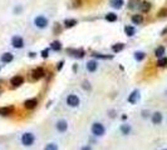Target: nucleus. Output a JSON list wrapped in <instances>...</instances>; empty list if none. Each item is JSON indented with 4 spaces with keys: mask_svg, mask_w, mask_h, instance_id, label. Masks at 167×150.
I'll list each match as a JSON object with an SVG mask.
<instances>
[{
    "mask_svg": "<svg viewBox=\"0 0 167 150\" xmlns=\"http://www.w3.org/2000/svg\"><path fill=\"white\" fill-rule=\"evenodd\" d=\"M20 143L23 146H32L33 144L35 143V135L32 133V131H25L20 136Z\"/></svg>",
    "mask_w": 167,
    "mask_h": 150,
    "instance_id": "1",
    "label": "nucleus"
},
{
    "mask_svg": "<svg viewBox=\"0 0 167 150\" xmlns=\"http://www.w3.org/2000/svg\"><path fill=\"white\" fill-rule=\"evenodd\" d=\"M91 133L93 136L95 138H100V136H103L106 134V128H104V125L102 123H98V121H95L92 124V127H91Z\"/></svg>",
    "mask_w": 167,
    "mask_h": 150,
    "instance_id": "2",
    "label": "nucleus"
},
{
    "mask_svg": "<svg viewBox=\"0 0 167 150\" xmlns=\"http://www.w3.org/2000/svg\"><path fill=\"white\" fill-rule=\"evenodd\" d=\"M34 25L37 29H40V30H43L45 29L48 25H49V20H48V18L44 16V15H37L34 18Z\"/></svg>",
    "mask_w": 167,
    "mask_h": 150,
    "instance_id": "3",
    "label": "nucleus"
},
{
    "mask_svg": "<svg viewBox=\"0 0 167 150\" xmlns=\"http://www.w3.org/2000/svg\"><path fill=\"white\" fill-rule=\"evenodd\" d=\"M10 44L14 49H23L25 46V41H24L23 37H20V35H13L10 39Z\"/></svg>",
    "mask_w": 167,
    "mask_h": 150,
    "instance_id": "4",
    "label": "nucleus"
},
{
    "mask_svg": "<svg viewBox=\"0 0 167 150\" xmlns=\"http://www.w3.org/2000/svg\"><path fill=\"white\" fill-rule=\"evenodd\" d=\"M65 103H67V105L70 106V108H77L81 104V99L78 98L77 94H69L67 97V99H65Z\"/></svg>",
    "mask_w": 167,
    "mask_h": 150,
    "instance_id": "5",
    "label": "nucleus"
},
{
    "mask_svg": "<svg viewBox=\"0 0 167 150\" xmlns=\"http://www.w3.org/2000/svg\"><path fill=\"white\" fill-rule=\"evenodd\" d=\"M68 128H69V124L65 119H58L55 121V130L58 131V133L63 134L68 130Z\"/></svg>",
    "mask_w": 167,
    "mask_h": 150,
    "instance_id": "6",
    "label": "nucleus"
},
{
    "mask_svg": "<svg viewBox=\"0 0 167 150\" xmlns=\"http://www.w3.org/2000/svg\"><path fill=\"white\" fill-rule=\"evenodd\" d=\"M45 75V71L43 68H35L33 71H32V78L33 80H39L41 78H44Z\"/></svg>",
    "mask_w": 167,
    "mask_h": 150,
    "instance_id": "7",
    "label": "nucleus"
},
{
    "mask_svg": "<svg viewBox=\"0 0 167 150\" xmlns=\"http://www.w3.org/2000/svg\"><path fill=\"white\" fill-rule=\"evenodd\" d=\"M98 61L97 60H89V61H87L86 64V69L87 71H89V73H94V71H97L98 69Z\"/></svg>",
    "mask_w": 167,
    "mask_h": 150,
    "instance_id": "8",
    "label": "nucleus"
},
{
    "mask_svg": "<svg viewBox=\"0 0 167 150\" xmlns=\"http://www.w3.org/2000/svg\"><path fill=\"white\" fill-rule=\"evenodd\" d=\"M23 83H24V78H23L21 75H15V76L11 78V80H10L11 86H14V88L20 86Z\"/></svg>",
    "mask_w": 167,
    "mask_h": 150,
    "instance_id": "9",
    "label": "nucleus"
},
{
    "mask_svg": "<svg viewBox=\"0 0 167 150\" xmlns=\"http://www.w3.org/2000/svg\"><path fill=\"white\" fill-rule=\"evenodd\" d=\"M13 59H14V55L11 53H4L1 56H0V61H1L3 64H9L13 61Z\"/></svg>",
    "mask_w": 167,
    "mask_h": 150,
    "instance_id": "10",
    "label": "nucleus"
},
{
    "mask_svg": "<svg viewBox=\"0 0 167 150\" xmlns=\"http://www.w3.org/2000/svg\"><path fill=\"white\" fill-rule=\"evenodd\" d=\"M151 120H152V123L154 125H158L162 123V114H161L160 111H156V113H153L152 114V116H151Z\"/></svg>",
    "mask_w": 167,
    "mask_h": 150,
    "instance_id": "11",
    "label": "nucleus"
},
{
    "mask_svg": "<svg viewBox=\"0 0 167 150\" xmlns=\"http://www.w3.org/2000/svg\"><path fill=\"white\" fill-rule=\"evenodd\" d=\"M138 98H140V91H138V90H133V91L129 94L128 101H129L131 104H136L137 100H138Z\"/></svg>",
    "mask_w": 167,
    "mask_h": 150,
    "instance_id": "12",
    "label": "nucleus"
},
{
    "mask_svg": "<svg viewBox=\"0 0 167 150\" xmlns=\"http://www.w3.org/2000/svg\"><path fill=\"white\" fill-rule=\"evenodd\" d=\"M37 105H38L37 99H28L25 103H24V108H25V109H34Z\"/></svg>",
    "mask_w": 167,
    "mask_h": 150,
    "instance_id": "13",
    "label": "nucleus"
},
{
    "mask_svg": "<svg viewBox=\"0 0 167 150\" xmlns=\"http://www.w3.org/2000/svg\"><path fill=\"white\" fill-rule=\"evenodd\" d=\"M14 111V106H4L0 108V115L1 116H8Z\"/></svg>",
    "mask_w": 167,
    "mask_h": 150,
    "instance_id": "14",
    "label": "nucleus"
},
{
    "mask_svg": "<svg viewBox=\"0 0 167 150\" xmlns=\"http://www.w3.org/2000/svg\"><path fill=\"white\" fill-rule=\"evenodd\" d=\"M109 5L115 9H121L124 5V0H109Z\"/></svg>",
    "mask_w": 167,
    "mask_h": 150,
    "instance_id": "15",
    "label": "nucleus"
},
{
    "mask_svg": "<svg viewBox=\"0 0 167 150\" xmlns=\"http://www.w3.org/2000/svg\"><path fill=\"white\" fill-rule=\"evenodd\" d=\"M119 130H121L122 135H129L131 131H132V128H131V125H128V124H123V125H121Z\"/></svg>",
    "mask_w": 167,
    "mask_h": 150,
    "instance_id": "16",
    "label": "nucleus"
},
{
    "mask_svg": "<svg viewBox=\"0 0 167 150\" xmlns=\"http://www.w3.org/2000/svg\"><path fill=\"white\" fill-rule=\"evenodd\" d=\"M140 10L142 11V13H147V11H150L151 9V3H148V1H142L140 4Z\"/></svg>",
    "mask_w": 167,
    "mask_h": 150,
    "instance_id": "17",
    "label": "nucleus"
},
{
    "mask_svg": "<svg viewBox=\"0 0 167 150\" xmlns=\"http://www.w3.org/2000/svg\"><path fill=\"white\" fill-rule=\"evenodd\" d=\"M68 53H70V54H73V56H75V58H83L84 56V51H83L82 49L81 50H74V49H68Z\"/></svg>",
    "mask_w": 167,
    "mask_h": 150,
    "instance_id": "18",
    "label": "nucleus"
},
{
    "mask_svg": "<svg viewBox=\"0 0 167 150\" xmlns=\"http://www.w3.org/2000/svg\"><path fill=\"white\" fill-rule=\"evenodd\" d=\"M132 23L134 24V25H140V24H142V21H143V15H140V14H136V15H133L132 16Z\"/></svg>",
    "mask_w": 167,
    "mask_h": 150,
    "instance_id": "19",
    "label": "nucleus"
},
{
    "mask_svg": "<svg viewBox=\"0 0 167 150\" xmlns=\"http://www.w3.org/2000/svg\"><path fill=\"white\" fill-rule=\"evenodd\" d=\"M124 33H126L127 37H133V35L136 34V29L132 25H127L126 28H124Z\"/></svg>",
    "mask_w": 167,
    "mask_h": 150,
    "instance_id": "20",
    "label": "nucleus"
},
{
    "mask_svg": "<svg viewBox=\"0 0 167 150\" xmlns=\"http://www.w3.org/2000/svg\"><path fill=\"white\" fill-rule=\"evenodd\" d=\"M50 49L53 51H59V50L62 49V43H61V41H58V40L53 41V43L50 44Z\"/></svg>",
    "mask_w": 167,
    "mask_h": 150,
    "instance_id": "21",
    "label": "nucleus"
},
{
    "mask_svg": "<svg viewBox=\"0 0 167 150\" xmlns=\"http://www.w3.org/2000/svg\"><path fill=\"white\" fill-rule=\"evenodd\" d=\"M145 58H146V53L145 51H136L134 53V59L137 60V61H142Z\"/></svg>",
    "mask_w": 167,
    "mask_h": 150,
    "instance_id": "22",
    "label": "nucleus"
},
{
    "mask_svg": "<svg viewBox=\"0 0 167 150\" xmlns=\"http://www.w3.org/2000/svg\"><path fill=\"white\" fill-rule=\"evenodd\" d=\"M154 55L157 58H162L165 55V46H158L156 50H154Z\"/></svg>",
    "mask_w": 167,
    "mask_h": 150,
    "instance_id": "23",
    "label": "nucleus"
},
{
    "mask_svg": "<svg viewBox=\"0 0 167 150\" xmlns=\"http://www.w3.org/2000/svg\"><path fill=\"white\" fill-rule=\"evenodd\" d=\"M106 20L109 23H115V21H117V15L115 13H108L106 15Z\"/></svg>",
    "mask_w": 167,
    "mask_h": 150,
    "instance_id": "24",
    "label": "nucleus"
},
{
    "mask_svg": "<svg viewBox=\"0 0 167 150\" xmlns=\"http://www.w3.org/2000/svg\"><path fill=\"white\" fill-rule=\"evenodd\" d=\"M74 25H77V20L75 19H67L64 21V26L65 28H73Z\"/></svg>",
    "mask_w": 167,
    "mask_h": 150,
    "instance_id": "25",
    "label": "nucleus"
},
{
    "mask_svg": "<svg viewBox=\"0 0 167 150\" xmlns=\"http://www.w3.org/2000/svg\"><path fill=\"white\" fill-rule=\"evenodd\" d=\"M43 150H58V144L57 143H48Z\"/></svg>",
    "mask_w": 167,
    "mask_h": 150,
    "instance_id": "26",
    "label": "nucleus"
},
{
    "mask_svg": "<svg viewBox=\"0 0 167 150\" xmlns=\"http://www.w3.org/2000/svg\"><path fill=\"white\" fill-rule=\"evenodd\" d=\"M123 48H124V44L119 43V44H115V45H113V46H112V50L115 51V53H118V51H122Z\"/></svg>",
    "mask_w": 167,
    "mask_h": 150,
    "instance_id": "27",
    "label": "nucleus"
},
{
    "mask_svg": "<svg viewBox=\"0 0 167 150\" xmlns=\"http://www.w3.org/2000/svg\"><path fill=\"white\" fill-rule=\"evenodd\" d=\"M167 65V58H160L158 59V61H157V67H161V68H163Z\"/></svg>",
    "mask_w": 167,
    "mask_h": 150,
    "instance_id": "28",
    "label": "nucleus"
},
{
    "mask_svg": "<svg viewBox=\"0 0 167 150\" xmlns=\"http://www.w3.org/2000/svg\"><path fill=\"white\" fill-rule=\"evenodd\" d=\"M137 5H140L138 0H131L129 4H128V8L129 9H134V8H137Z\"/></svg>",
    "mask_w": 167,
    "mask_h": 150,
    "instance_id": "29",
    "label": "nucleus"
},
{
    "mask_svg": "<svg viewBox=\"0 0 167 150\" xmlns=\"http://www.w3.org/2000/svg\"><path fill=\"white\" fill-rule=\"evenodd\" d=\"M94 58H99V59H112L111 55H104V54H93Z\"/></svg>",
    "mask_w": 167,
    "mask_h": 150,
    "instance_id": "30",
    "label": "nucleus"
},
{
    "mask_svg": "<svg viewBox=\"0 0 167 150\" xmlns=\"http://www.w3.org/2000/svg\"><path fill=\"white\" fill-rule=\"evenodd\" d=\"M41 56H43L44 59L49 56V48H47V49H44L43 51H41Z\"/></svg>",
    "mask_w": 167,
    "mask_h": 150,
    "instance_id": "31",
    "label": "nucleus"
},
{
    "mask_svg": "<svg viewBox=\"0 0 167 150\" xmlns=\"http://www.w3.org/2000/svg\"><path fill=\"white\" fill-rule=\"evenodd\" d=\"M158 16H167V8L161 9V10L158 11Z\"/></svg>",
    "mask_w": 167,
    "mask_h": 150,
    "instance_id": "32",
    "label": "nucleus"
},
{
    "mask_svg": "<svg viewBox=\"0 0 167 150\" xmlns=\"http://www.w3.org/2000/svg\"><path fill=\"white\" fill-rule=\"evenodd\" d=\"M83 89H86V90H91V84H89L88 81H83Z\"/></svg>",
    "mask_w": 167,
    "mask_h": 150,
    "instance_id": "33",
    "label": "nucleus"
},
{
    "mask_svg": "<svg viewBox=\"0 0 167 150\" xmlns=\"http://www.w3.org/2000/svg\"><path fill=\"white\" fill-rule=\"evenodd\" d=\"M79 150H93V149H92V146H91V145H83Z\"/></svg>",
    "mask_w": 167,
    "mask_h": 150,
    "instance_id": "34",
    "label": "nucleus"
},
{
    "mask_svg": "<svg viewBox=\"0 0 167 150\" xmlns=\"http://www.w3.org/2000/svg\"><path fill=\"white\" fill-rule=\"evenodd\" d=\"M63 64H64V61H61V63H58V65H57V69H58V70H61V69L63 68Z\"/></svg>",
    "mask_w": 167,
    "mask_h": 150,
    "instance_id": "35",
    "label": "nucleus"
},
{
    "mask_svg": "<svg viewBox=\"0 0 167 150\" xmlns=\"http://www.w3.org/2000/svg\"><path fill=\"white\" fill-rule=\"evenodd\" d=\"M147 114H148V113H147L146 110H145V111H142V116H143V118H147V116H148Z\"/></svg>",
    "mask_w": 167,
    "mask_h": 150,
    "instance_id": "36",
    "label": "nucleus"
},
{
    "mask_svg": "<svg viewBox=\"0 0 167 150\" xmlns=\"http://www.w3.org/2000/svg\"><path fill=\"white\" fill-rule=\"evenodd\" d=\"M29 55H30V58H34V56H35V54H34V53H30Z\"/></svg>",
    "mask_w": 167,
    "mask_h": 150,
    "instance_id": "37",
    "label": "nucleus"
},
{
    "mask_svg": "<svg viewBox=\"0 0 167 150\" xmlns=\"http://www.w3.org/2000/svg\"><path fill=\"white\" fill-rule=\"evenodd\" d=\"M166 33H167V28H166V29L163 30V31H162V34H166Z\"/></svg>",
    "mask_w": 167,
    "mask_h": 150,
    "instance_id": "38",
    "label": "nucleus"
},
{
    "mask_svg": "<svg viewBox=\"0 0 167 150\" xmlns=\"http://www.w3.org/2000/svg\"><path fill=\"white\" fill-rule=\"evenodd\" d=\"M0 93H1V89H0Z\"/></svg>",
    "mask_w": 167,
    "mask_h": 150,
    "instance_id": "39",
    "label": "nucleus"
},
{
    "mask_svg": "<svg viewBox=\"0 0 167 150\" xmlns=\"http://www.w3.org/2000/svg\"><path fill=\"white\" fill-rule=\"evenodd\" d=\"M163 150H167V149H163Z\"/></svg>",
    "mask_w": 167,
    "mask_h": 150,
    "instance_id": "40",
    "label": "nucleus"
}]
</instances>
